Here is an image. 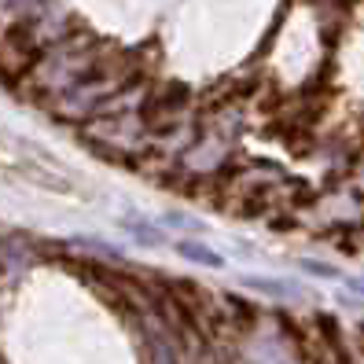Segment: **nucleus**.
Masks as SVG:
<instances>
[{"mask_svg":"<svg viewBox=\"0 0 364 364\" xmlns=\"http://www.w3.org/2000/svg\"><path fill=\"white\" fill-rule=\"evenodd\" d=\"M177 254H181V258H188V262L206 265V269H225V254L210 250V247H203V243H196V240H181V243H177Z\"/></svg>","mask_w":364,"mask_h":364,"instance_id":"1","label":"nucleus"},{"mask_svg":"<svg viewBox=\"0 0 364 364\" xmlns=\"http://www.w3.org/2000/svg\"><path fill=\"white\" fill-rule=\"evenodd\" d=\"M118 225L129 232L136 243H144V247H162V243H166V232L155 228V225H144V221H136V218H122Z\"/></svg>","mask_w":364,"mask_h":364,"instance_id":"2","label":"nucleus"},{"mask_svg":"<svg viewBox=\"0 0 364 364\" xmlns=\"http://www.w3.org/2000/svg\"><path fill=\"white\" fill-rule=\"evenodd\" d=\"M243 284L262 291V294H272V298H298V287L287 284V280H265V276H243Z\"/></svg>","mask_w":364,"mask_h":364,"instance_id":"3","label":"nucleus"},{"mask_svg":"<svg viewBox=\"0 0 364 364\" xmlns=\"http://www.w3.org/2000/svg\"><path fill=\"white\" fill-rule=\"evenodd\" d=\"M302 269H306L309 276H320V280H342L338 269H331V265H324V262H316V258H302Z\"/></svg>","mask_w":364,"mask_h":364,"instance_id":"4","label":"nucleus"},{"mask_svg":"<svg viewBox=\"0 0 364 364\" xmlns=\"http://www.w3.org/2000/svg\"><path fill=\"white\" fill-rule=\"evenodd\" d=\"M166 221H169V225H177V228H191V232H203V225H199L196 218H184V213H169Z\"/></svg>","mask_w":364,"mask_h":364,"instance_id":"5","label":"nucleus"},{"mask_svg":"<svg viewBox=\"0 0 364 364\" xmlns=\"http://www.w3.org/2000/svg\"><path fill=\"white\" fill-rule=\"evenodd\" d=\"M346 284H350L357 294H364V276H353V280H346Z\"/></svg>","mask_w":364,"mask_h":364,"instance_id":"6","label":"nucleus"}]
</instances>
